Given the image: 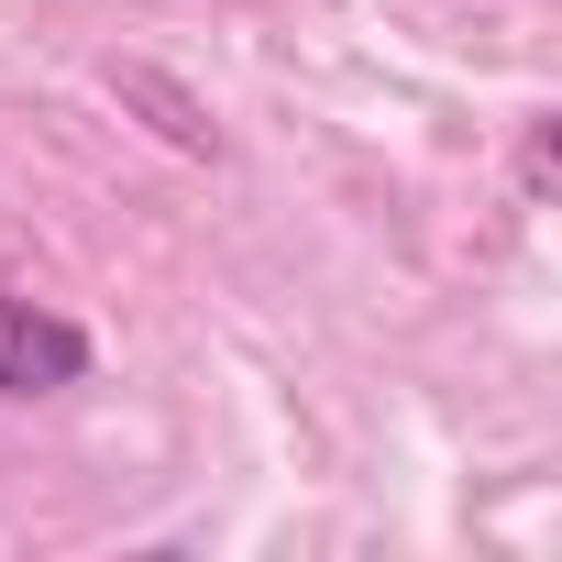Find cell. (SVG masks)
<instances>
[{
    "label": "cell",
    "mask_w": 562,
    "mask_h": 562,
    "mask_svg": "<svg viewBox=\"0 0 562 562\" xmlns=\"http://www.w3.org/2000/svg\"><path fill=\"white\" fill-rule=\"evenodd\" d=\"M78 375H89V331L0 288V397H56Z\"/></svg>",
    "instance_id": "6da1fadb"
},
{
    "label": "cell",
    "mask_w": 562,
    "mask_h": 562,
    "mask_svg": "<svg viewBox=\"0 0 562 562\" xmlns=\"http://www.w3.org/2000/svg\"><path fill=\"white\" fill-rule=\"evenodd\" d=\"M122 100H144V111L166 122V144H188V155H210V144H221V133H210V111H199L188 89H166L155 67H122Z\"/></svg>",
    "instance_id": "7a4b0ae2"
}]
</instances>
